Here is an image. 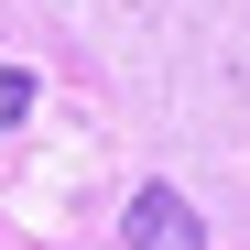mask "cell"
Masks as SVG:
<instances>
[{"label":"cell","instance_id":"1","mask_svg":"<svg viewBox=\"0 0 250 250\" xmlns=\"http://www.w3.org/2000/svg\"><path fill=\"white\" fill-rule=\"evenodd\" d=\"M120 250H207V218H196L174 185H142L131 218H120Z\"/></svg>","mask_w":250,"mask_h":250},{"label":"cell","instance_id":"2","mask_svg":"<svg viewBox=\"0 0 250 250\" xmlns=\"http://www.w3.org/2000/svg\"><path fill=\"white\" fill-rule=\"evenodd\" d=\"M22 109H33V76H22V65H0V131H11Z\"/></svg>","mask_w":250,"mask_h":250}]
</instances>
